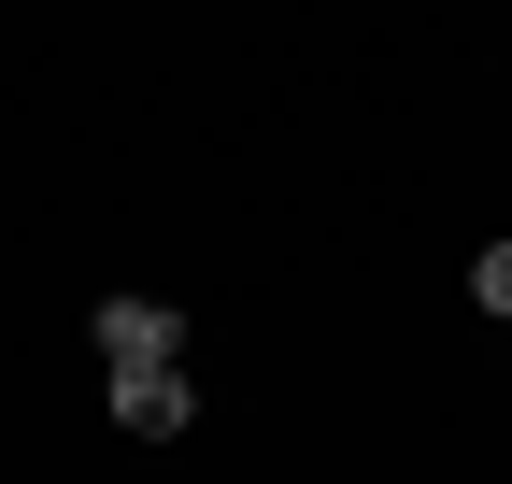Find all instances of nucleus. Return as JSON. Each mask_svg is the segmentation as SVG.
I'll return each instance as SVG.
<instances>
[{
	"label": "nucleus",
	"instance_id": "f257e3e1",
	"mask_svg": "<svg viewBox=\"0 0 512 484\" xmlns=\"http://www.w3.org/2000/svg\"><path fill=\"white\" fill-rule=\"evenodd\" d=\"M100 356L114 371H185V314L171 299H100Z\"/></svg>",
	"mask_w": 512,
	"mask_h": 484
},
{
	"label": "nucleus",
	"instance_id": "f03ea898",
	"mask_svg": "<svg viewBox=\"0 0 512 484\" xmlns=\"http://www.w3.org/2000/svg\"><path fill=\"white\" fill-rule=\"evenodd\" d=\"M185 413H200L185 371H114V428H128V442H185Z\"/></svg>",
	"mask_w": 512,
	"mask_h": 484
},
{
	"label": "nucleus",
	"instance_id": "7ed1b4c3",
	"mask_svg": "<svg viewBox=\"0 0 512 484\" xmlns=\"http://www.w3.org/2000/svg\"><path fill=\"white\" fill-rule=\"evenodd\" d=\"M470 299H484V314H512V242H484V257H470Z\"/></svg>",
	"mask_w": 512,
	"mask_h": 484
}]
</instances>
